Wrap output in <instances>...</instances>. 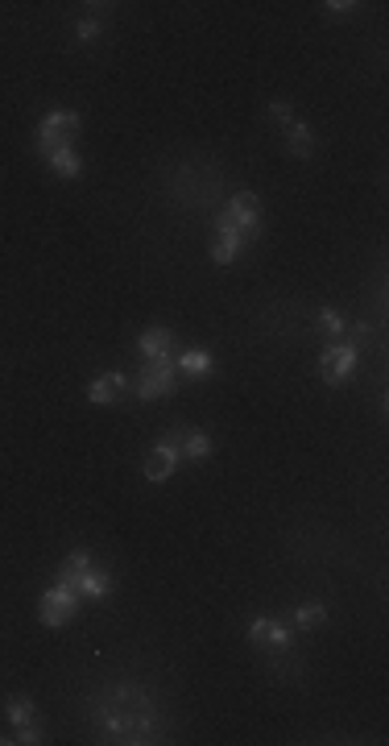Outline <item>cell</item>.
Instances as JSON below:
<instances>
[{
  "mask_svg": "<svg viewBox=\"0 0 389 746\" xmlns=\"http://www.w3.org/2000/svg\"><path fill=\"white\" fill-rule=\"evenodd\" d=\"M124 394H129V378H124L121 369H108V373H100V378L87 386V399H92L95 407H116Z\"/></svg>",
  "mask_w": 389,
  "mask_h": 746,
  "instance_id": "10",
  "label": "cell"
},
{
  "mask_svg": "<svg viewBox=\"0 0 389 746\" xmlns=\"http://www.w3.org/2000/svg\"><path fill=\"white\" fill-rule=\"evenodd\" d=\"M282 134H286V150L294 153V158H311V153H315V134H311L303 121H290Z\"/></svg>",
  "mask_w": 389,
  "mask_h": 746,
  "instance_id": "16",
  "label": "cell"
},
{
  "mask_svg": "<svg viewBox=\"0 0 389 746\" xmlns=\"http://www.w3.org/2000/svg\"><path fill=\"white\" fill-rule=\"evenodd\" d=\"M13 742H21V746H41L46 742V730L33 722V726H21V730H13Z\"/></svg>",
  "mask_w": 389,
  "mask_h": 746,
  "instance_id": "22",
  "label": "cell"
},
{
  "mask_svg": "<svg viewBox=\"0 0 389 746\" xmlns=\"http://www.w3.org/2000/svg\"><path fill=\"white\" fill-rule=\"evenodd\" d=\"M245 249H249L245 236L215 233V241H212V262H220V266H232V262H240V253H245Z\"/></svg>",
  "mask_w": 389,
  "mask_h": 746,
  "instance_id": "13",
  "label": "cell"
},
{
  "mask_svg": "<svg viewBox=\"0 0 389 746\" xmlns=\"http://www.w3.org/2000/svg\"><path fill=\"white\" fill-rule=\"evenodd\" d=\"M79 605H83V597L75 594L71 585H50L46 594H41V602H38V618H41V626H67L79 613Z\"/></svg>",
  "mask_w": 389,
  "mask_h": 746,
  "instance_id": "7",
  "label": "cell"
},
{
  "mask_svg": "<svg viewBox=\"0 0 389 746\" xmlns=\"http://www.w3.org/2000/svg\"><path fill=\"white\" fill-rule=\"evenodd\" d=\"M323 622H328V605L323 602H303L290 610V626H298V631H315Z\"/></svg>",
  "mask_w": 389,
  "mask_h": 746,
  "instance_id": "17",
  "label": "cell"
},
{
  "mask_svg": "<svg viewBox=\"0 0 389 746\" xmlns=\"http://www.w3.org/2000/svg\"><path fill=\"white\" fill-rule=\"evenodd\" d=\"M133 390L141 402H154V399H170L178 390V369L175 357H158V361H145L141 369L133 373Z\"/></svg>",
  "mask_w": 389,
  "mask_h": 746,
  "instance_id": "5",
  "label": "cell"
},
{
  "mask_svg": "<svg viewBox=\"0 0 389 746\" xmlns=\"http://www.w3.org/2000/svg\"><path fill=\"white\" fill-rule=\"evenodd\" d=\"M178 465H183V452H178V444L158 440L154 448H149V456H145V481H149V485H166V481L175 477Z\"/></svg>",
  "mask_w": 389,
  "mask_h": 746,
  "instance_id": "9",
  "label": "cell"
},
{
  "mask_svg": "<svg viewBox=\"0 0 389 746\" xmlns=\"http://www.w3.org/2000/svg\"><path fill=\"white\" fill-rule=\"evenodd\" d=\"M79 129H83V121L75 108H50V113L38 121V129H33V150L38 153L67 150V145H75Z\"/></svg>",
  "mask_w": 389,
  "mask_h": 746,
  "instance_id": "4",
  "label": "cell"
},
{
  "mask_svg": "<svg viewBox=\"0 0 389 746\" xmlns=\"http://www.w3.org/2000/svg\"><path fill=\"white\" fill-rule=\"evenodd\" d=\"M249 643L257 651H282V647H294V626L290 622H277V618H253L249 622Z\"/></svg>",
  "mask_w": 389,
  "mask_h": 746,
  "instance_id": "8",
  "label": "cell"
},
{
  "mask_svg": "<svg viewBox=\"0 0 389 746\" xmlns=\"http://www.w3.org/2000/svg\"><path fill=\"white\" fill-rule=\"evenodd\" d=\"M41 162L50 166L59 179H79L83 174V162H79V153H75V145H67V150H50V153H41Z\"/></svg>",
  "mask_w": 389,
  "mask_h": 746,
  "instance_id": "15",
  "label": "cell"
},
{
  "mask_svg": "<svg viewBox=\"0 0 389 746\" xmlns=\"http://www.w3.org/2000/svg\"><path fill=\"white\" fill-rule=\"evenodd\" d=\"M175 369H178V378H212L215 361L207 348H183L175 357Z\"/></svg>",
  "mask_w": 389,
  "mask_h": 746,
  "instance_id": "12",
  "label": "cell"
},
{
  "mask_svg": "<svg viewBox=\"0 0 389 746\" xmlns=\"http://www.w3.org/2000/svg\"><path fill=\"white\" fill-rule=\"evenodd\" d=\"M100 33H104V17H100V13H92V17H83L79 25H75V38H79L83 46H87V41H95Z\"/></svg>",
  "mask_w": 389,
  "mask_h": 746,
  "instance_id": "20",
  "label": "cell"
},
{
  "mask_svg": "<svg viewBox=\"0 0 389 746\" xmlns=\"http://www.w3.org/2000/svg\"><path fill=\"white\" fill-rule=\"evenodd\" d=\"M357 357L360 348L348 345V340H328L323 353H319V378L328 382V386H344L352 378V369H357Z\"/></svg>",
  "mask_w": 389,
  "mask_h": 746,
  "instance_id": "6",
  "label": "cell"
},
{
  "mask_svg": "<svg viewBox=\"0 0 389 746\" xmlns=\"http://www.w3.org/2000/svg\"><path fill=\"white\" fill-rule=\"evenodd\" d=\"M5 714H9L13 730H21V726H33V722H38V705H33L30 696H21V693H13L9 701H5Z\"/></svg>",
  "mask_w": 389,
  "mask_h": 746,
  "instance_id": "18",
  "label": "cell"
},
{
  "mask_svg": "<svg viewBox=\"0 0 389 746\" xmlns=\"http://www.w3.org/2000/svg\"><path fill=\"white\" fill-rule=\"evenodd\" d=\"M87 722L100 734V742H158L166 717L158 709V696L141 680H113L87 701Z\"/></svg>",
  "mask_w": 389,
  "mask_h": 746,
  "instance_id": "1",
  "label": "cell"
},
{
  "mask_svg": "<svg viewBox=\"0 0 389 746\" xmlns=\"http://www.w3.org/2000/svg\"><path fill=\"white\" fill-rule=\"evenodd\" d=\"M319 332H323L328 340H344L348 324H344V316H339L336 307H319Z\"/></svg>",
  "mask_w": 389,
  "mask_h": 746,
  "instance_id": "19",
  "label": "cell"
},
{
  "mask_svg": "<svg viewBox=\"0 0 389 746\" xmlns=\"http://www.w3.org/2000/svg\"><path fill=\"white\" fill-rule=\"evenodd\" d=\"M266 116H269V121H274V124H282V129H286L290 121H298V116H294V108H290V100H274V104H269V108H266Z\"/></svg>",
  "mask_w": 389,
  "mask_h": 746,
  "instance_id": "21",
  "label": "cell"
},
{
  "mask_svg": "<svg viewBox=\"0 0 389 746\" xmlns=\"http://www.w3.org/2000/svg\"><path fill=\"white\" fill-rule=\"evenodd\" d=\"M59 581L71 585L83 602H104V597L113 594V573H108V568H95L87 548H75V552L62 556Z\"/></svg>",
  "mask_w": 389,
  "mask_h": 746,
  "instance_id": "2",
  "label": "cell"
},
{
  "mask_svg": "<svg viewBox=\"0 0 389 746\" xmlns=\"http://www.w3.org/2000/svg\"><path fill=\"white\" fill-rule=\"evenodd\" d=\"M357 9H360L357 0H328V5H323V13H328V17H336V21L352 17V13H357Z\"/></svg>",
  "mask_w": 389,
  "mask_h": 746,
  "instance_id": "23",
  "label": "cell"
},
{
  "mask_svg": "<svg viewBox=\"0 0 389 746\" xmlns=\"http://www.w3.org/2000/svg\"><path fill=\"white\" fill-rule=\"evenodd\" d=\"M137 348H141V357H145V361L170 357V353H175V332H170V327H162V324L145 327L141 340H137Z\"/></svg>",
  "mask_w": 389,
  "mask_h": 746,
  "instance_id": "11",
  "label": "cell"
},
{
  "mask_svg": "<svg viewBox=\"0 0 389 746\" xmlns=\"http://www.w3.org/2000/svg\"><path fill=\"white\" fill-rule=\"evenodd\" d=\"M215 233H236L253 245V236L261 233V195L257 191H236L228 207L215 216Z\"/></svg>",
  "mask_w": 389,
  "mask_h": 746,
  "instance_id": "3",
  "label": "cell"
},
{
  "mask_svg": "<svg viewBox=\"0 0 389 746\" xmlns=\"http://www.w3.org/2000/svg\"><path fill=\"white\" fill-rule=\"evenodd\" d=\"M178 452H183V460H207L212 456V436L199 428H183V436H178Z\"/></svg>",
  "mask_w": 389,
  "mask_h": 746,
  "instance_id": "14",
  "label": "cell"
}]
</instances>
